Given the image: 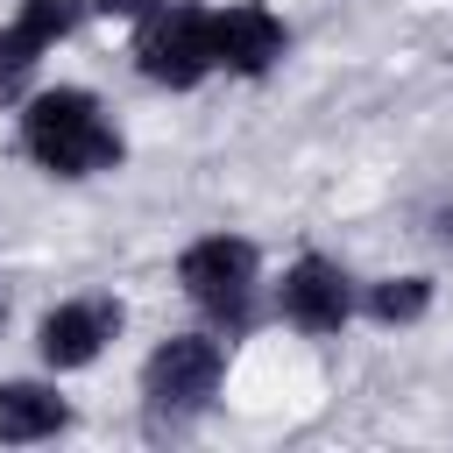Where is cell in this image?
<instances>
[{"label":"cell","instance_id":"6da1fadb","mask_svg":"<svg viewBox=\"0 0 453 453\" xmlns=\"http://www.w3.org/2000/svg\"><path fill=\"white\" fill-rule=\"evenodd\" d=\"M21 156L50 177H99L120 163V127L85 85H50L21 106Z\"/></svg>","mask_w":453,"mask_h":453},{"label":"cell","instance_id":"7a4b0ae2","mask_svg":"<svg viewBox=\"0 0 453 453\" xmlns=\"http://www.w3.org/2000/svg\"><path fill=\"white\" fill-rule=\"evenodd\" d=\"M177 283H184V297H191L212 326L241 333L248 311H255L262 255H255V241H241V234H205V241H191V248L177 255Z\"/></svg>","mask_w":453,"mask_h":453},{"label":"cell","instance_id":"3957f363","mask_svg":"<svg viewBox=\"0 0 453 453\" xmlns=\"http://www.w3.org/2000/svg\"><path fill=\"white\" fill-rule=\"evenodd\" d=\"M134 71L163 92H191L212 64V7H191V0H163L142 35H134Z\"/></svg>","mask_w":453,"mask_h":453},{"label":"cell","instance_id":"277c9868","mask_svg":"<svg viewBox=\"0 0 453 453\" xmlns=\"http://www.w3.org/2000/svg\"><path fill=\"white\" fill-rule=\"evenodd\" d=\"M219 375H226V347H219L212 333H170V340L142 361V396H149L156 418L184 425V418H198V411L212 403Z\"/></svg>","mask_w":453,"mask_h":453},{"label":"cell","instance_id":"5b68a950","mask_svg":"<svg viewBox=\"0 0 453 453\" xmlns=\"http://www.w3.org/2000/svg\"><path fill=\"white\" fill-rule=\"evenodd\" d=\"M276 304L297 333H340L354 319V276L333 255H297L276 283Z\"/></svg>","mask_w":453,"mask_h":453},{"label":"cell","instance_id":"8992f818","mask_svg":"<svg viewBox=\"0 0 453 453\" xmlns=\"http://www.w3.org/2000/svg\"><path fill=\"white\" fill-rule=\"evenodd\" d=\"M113 333H120V304H113V297H64V304L42 311L35 354H42L50 368H92Z\"/></svg>","mask_w":453,"mask_h":453},{"label":"cell","instance_id":"52a82bcc","mask_svg":"<svg viewBox=\"0 0 453 453\" xmlns=\"http://www.w3.org/2000/svg\"><path fill=\"white\" fill-rule=\"evenodd\" d=\"M78 14H85V0H21L14 21L0 28V92H14V85L78 28Z\"/></svg>","mask_w":453,"mask_h":453},{"label":"cell","instance_id":"ba28073f","mask_svg":"<svg viewBox=\"0 0 453 453\" xmlns=\"http://www.w3.org/2000/svg\"><path fill=\"white\" fill-rule=\"evenodd\" d=\"M283 21L255 0H234V7H212V64L234 71V78H262L276 57H283Z\"/></svg>","mask_w":453,"mask_h":453},{"label":"cell","instance_id":"9c48e42d","mask_svg":"<svg viewBox=\"0 0 453 453\" xmlns=\"http://www.w3.org/2000/svg\"><path fill=\"white\" fill-rule=\"evenodd\" d=\"M64 425H71V403H64L50 382H0V439H7V446L57 439Z\"/></svg>","mask_w":453,"mask_h":453},{"label":"cell","instance_id":"30bf717a","mask_svg":"<svg viewBox=\"0 0 453 453\" xmlns=\"http://www.w3.org/2000/svg\"><path fill=\"white\" fill-rule=\"evenodd\" d=\"M361 311L375 326H411V319L432 311V276H382V283H368Z\"/></svg>","mask_w":453,"mask_h":453},{"label":"cell","instance_id":"8fae6325","mask_svg":"<svg viewBox=\"0 0 453 453\" xmlns=\"http://www.w3.org/2000/svg\"><path fill=\"white\" fill-rule=\"evenodd\" d=\"M92 7H99V14H113V21H149L163 0H92Z\"/></svg>","mask_w":453,"mask_h":453}]
</instances>
